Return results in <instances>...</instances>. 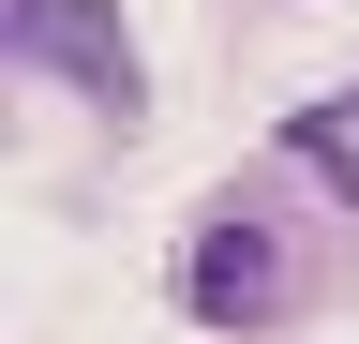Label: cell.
I'll list each match as a JSON object with an SVG mask.
<instances>
[{"instance_id":"2","label":"cell","mask_w":359,"mask_h":344,"mask_svg":"<svg viewBox=\"0 0 359 344\" xmlns=\"http://www.w3.org/2000/svg\"><path fill=\"white\" fill-rule=\"evenodd\" d=\"M180 315H210V329H269V315H285V240H269L255 209H210V225L180 240Z\"/></svg>"},{"instance_id":"3","label":"cell","mask_w":359,"mask_h":344,"mask_svg":"<svg viewBox=\"0 0 359 344\" xmlns=\"http://www.w3.org/2000/svg\"><path fill=\"white\" fill-rule=\"evenodd\" d=\"M285 165H314L344 209H359V90H330V105H299L285 120Z\"/></svg>"},{"instance_id":"1","label":"cell","mask_w":359,"mask_h":344,"mask_svg":"<svg viewBox=\"0 0 359 344\" xmlns=\"http://www.w3.org/2000/svg\"><path fill=\"white\" fill-rule=\"evenodd\" d=\"M0 46H15L30 75H60L75 105H105V120H135V105H150V75H135V30H120V0H0Z\"/></svg>"}]
</instances>
